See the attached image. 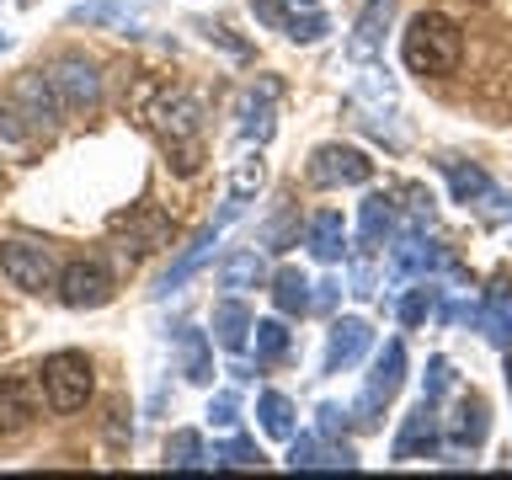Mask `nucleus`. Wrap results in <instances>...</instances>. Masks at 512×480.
Listing matches in <instances>:
<instances>
[{"label":"nucleus","instance_id":"11","mask_svg":"<svg viewBox=\"0 0 512 480\" xmlns=\"http://www.w3.org/2000/svg\"><path fill=\"white\" fill-rule=\"evenodd\" d=\"M390 16H395V0H368V6L358 11V22H352V38H347V59H352V64H374V59H379Z\"/></svg>","mask_w":512,"mask_h":480},{"label":"nucleus","instance_id":"12","mask_svg":"<svg viewBox=\"0 0 512 480\" xmlns=\"http://www.w3.org/2000/svg\"><path fill=\"white\" fill-rule=\"evenodd\" d=\"M374 347V326H368L363 315H347L331 326V342H326V374H342L363 358V352Z\"/></svg>","mask_w":512,"mask_h":480},{"label":"nucleus","instance_id":"27","mask_svg":"<svg viewBox=\"0 0 512 480\" xmlns=\"http://www.w3.org/2000/svg\"><path fill=\"white\" fill-rule=\"evenodd\" d=\"M166 464H171V470H203L208 448H203L198 432H171V438H166Z\"/></svg>","mask_w":512,"mask_h":480},{"label":"nucleus","instance_id":"20","mask_svg":"<svg viewBox=\"0 0 512 480\" xmlns=\"http://www.w3.org/2000/svg\"><path fill=\"white\" fill-rule=\"evenodd\" d=\"M486 432H491V416H486V400H475V395H464L459 406H454V422H448V438H454L459 448H480L486 443Z\"/></svg>","mask_w":512,"mask_h":480},{"label":"nucleus","instance_id":"22","mask_svg":"<svg viewBox=\"0 0 512 480\" xmlns=\"http://www.w3.org/2000/svg\"><path fill=\"white\" fill-rule=\"evenodd\" d=\"M400 230V203L390 192H374V198L363 203V246H379V240H390Z\"/></svg>","mask_w":512,"mask_h":480},{"label":"nucleus","instance_id":"41","mask_svg":"<svg viewBox=\"0 0 512 480\" xmlns=\"http://www.w3.org/2000/svg\"><path fill=\"white\" fill-rule=\"evenodd\" d=\"M320 288V294H310V304H315V310H331V304H336V294H342V283H315Z\"/></svg>","mask_w":512,"mask_h":480},{"label":"nucleus","instance_id":"5","mask_svg":"<svg viewBox=\"0 0 512 480\" xmlns=\"http://www.w3.org/2000/svg\"><path fill=\"white\" fill-rule=\"evenodd\" d=\"M368 176H374V160L363 150H352V144H320L310 155L315 187H368Z\"/></svg>","mask_w":512,"mask_h":480},{"label":"nucleus","instance_id":"4","mask_svg":"<svg viewBox=\"0 0 512 480\" xmlns=\"http://www.w3.org/2000/svg\"><path fill=\"white\" fill-rule=\"evenodd\" d=\"M400 384H406V347H400V342H384V352L374 358V374H368V390H363V400H358V422H363V427L379 422V411L400 395Z\"/></svg>","mask_w":512,"mask_h":480},{"label":"nucleus","instance_id":"42","mask_svg":"<svg viewBox=\"0 0 512 480\" xmlns=\"http://www.w3.org/2000/svg\"><path fill=\"white\" fill-rule=\"evenodd\" d=\"M288 6H304V11H315V0H288Z\"/></svg>","mask_w":512,"mask_h":480},{"label":"nucleus","instance_id":"19","mask_svg":"<svg viewBox=\"0 0 512 480\" xmlns=\"http://www.w3.org/2000/svg\"><path fill=\"white\" fill-rule=\"evenodd\" d=\"M251 310L240 299H224L219 310H214V342L224 347V352H246V342H251Z\"/></svg>","mask_w":512,"mask_h":480},{"label":"nucleus","instance_id":"31","mask_svg":"<svg viewBox=\"0 0 512 480\" xmlns=\"http://www.w3.org/2000/svg\"><path fill=\"white\" fill-rule=\"evenodd\" d=\"M32 139H38V134L27 128L22 112H16L11 102H0V150H27Z\"/></svg>","mask_w":512,"mask_h":480},{"label":"nucleus","instance_id":"23","mask_svg":"<svg viewBox=\"0 0 512 480\" xmlns=\"http://www.w3.org/2000/svg\"><path fill=\"white\" fill-rule=\"evenodd\" d=\"M176 347H182V374L192 384H214V352H208V336L182 326V336H176Z\"/></svg>","mask_w":512,"mask_h":480},{"label":"nucleus","instance_id":"35","mask_svg":"<svg viewBox=\"0 0 512 480\" xmlns=\"http://www.w3.org/2000/svg\"><path fill=\"white\" fill-rule=\"evenodd\" d=\"M432 294H438V288H411V294L400 299V320H406V326H422L427 310H432Z\"/></svg>","mask_w":512,"mask_h":480},{"label":"nucleus","instance_id":"38","mask_svg":"<svg viewBox=\"0 0 512 480\" xmlns=\"http://www.w3.org/2000/svg\"><path fill=\"white\" fill-rule=\"evenodd\" d=\"M198 32H203V38H208V43H224V48H230V54H235V59H246V43H235V38H230V27H214V22H198Z\"/></svg>","mask_w":512,"mask_h":480},{"label":"nucleus","instance_id":"34","mask_svg":"<svg viewBox=\"0 0 512 480\" xmlns=\"http://www.w3.org/2000/svg\"><path fill=\"white\" fill-rule=\"evenodd\" d=\"M454 390V363L448 358H432L427 363V384H422V400H432V406H438V400Z\"/></svg>","mask_w":512,"mask_h":480},{"label":"nucleus","instance_id":"43","mask_svg":"<svg viewBox=\"0 0 512 480\" xmlns=\"http://www.w3.org/2000/svg\"><path fill=\"white\" fill-rule=\"evenodd\" d=\"M6 48H11V38H6V32H0V54H6Z\"/></svg>","mask_w":512,"mask_h":480},{"label":"nucleus","instance_id":"36","mask_svg":"<svg viewBox=\"0 0 512 480\" xmlns=\"http://www.w3.org/2000/svg\"><path fill=\"white\" fill-rule=\"evenodd\" d=\"M208 422H214V427H235V422H240V400H235L230 390L214 395V400H208Z\"/></svg>","mask_w":512,"mask_h":480},{"label":"nucleus","instance_id":"40","mask_svg":"<svg viewBox=\"0 0 512 480\" xmlns=\"http://www.w3.org/2000/svg\"><path fill=\"white\" fill-rule=\"evenodd\" d=\"M251 11L262 16V22H278V27H283V16H288V11H283V0H251Z\"/></svg>","mask_w":512,"mask_h":480},{"label":"nucleus","instance_id":"8","mask_svg":"<svg viewBox=\"0 0 512 480\" xmlns=\"http://www.w3.org/2000/svg\"><path fill=\"white\" fill-rule=\"evenodd\" d=\"M0 267H6V278L16 288H27V294L54 288V256H48V246H32V240H6V246H0Z\"/></svg>","mask_w":512,"mask_h":480},{"label":"nucleus","instance_id":"9","mask_svg":"<svg viewBox=\"0 0 512 480\" xmlns=\"http://www.w3.org/2000/svg\"><path fill=\"white\" fill-rule=\"evenodd\" d=\"M235 214H240V198H230V203H224V214H219L214 224H208V230H198V240H192V246H187L182 256H176L171 267H166V278H160V288H155L160 299L176 294V288H182V283L192 278V272H198V267L208 262V256H214V246H219V230H224V224H230Z\"/></svg>","mask_w":512,"mask_h":480},{"label":"nucleus","instance_id":"44","mask_svg":"<svg viewBox=\"0 0 512 480\" xmlns=\"http://www.w3.org/2000/svg\"><path fill=\"white\" fill-rule=\"evenodd\" d=\"M507 384H512V368H507Z\"/></svg>","mask_w":512,"mask_h":480},{"label":"nucleus","instance_id":"18","mask_svg":"<svg viewBox=\"0 0 512 480\" xmlns=\"http://www.w3.org/2000/svg\"><path fill=\"white\" fill-rule=\"evenodd\" d=\"M310 256L315 262H342L347 256V224L336 208H320V214L310 219Z\"/></svg>","mask_w":512,"mask_h":480},{"label":"nucleus","instance_id":"2","mask_svg":"<svg viewBox=\"0 0 512 480\" xmlns=\"http://www.w3.org/2000/svg\"><path fill=\"white\" fill-rule=\"evenodd\" d=\"M38 379H43V395L54 411H80L91 400V384H96L91 363L80 358V352H54V358H43Z\"/></svg>","mask_w":512,"mask_h":480},{"label":"nucleus","instance_id":"17","mask_svg":"<svg viewBox=\"0 0 512 480\" xmlns=\"http://www.w3.org/2000/svg\"><path fill=\"white\" fill-rule=\"evenodd\" d=\"M219 283L230 288V294H246V288H262L267 283V256L256 251V246H240L224 256V267H219Z\"/></svg>","mask_w":512,"mask_h":480},{"label":"nucleus","instance_id":"6","mask_svg":"<svg viewBox=\"0 0 512 480\" xmlns=\"http://www.w3.org/2000/svg\"><path fill=\"white\" fill-rule=\"evenodd\" d=\"M48 80H54L64 112H96V102H102V75H96V64L80 59V54H64L54 70H48Z\"/></svg>","mask_w":512,"mask_h":480},{"label":"nucleus","instance_id":"14","mask_svg":"<svg viewBox=\"0 0 512 480\" xmlns=\"http://www.w3.org/2000/svg\"><path fill=\"white\" fill-rule=\"evenodd\" d=\"M432 448H438V406L422 400V406L406 416V427H400L395 459H416V454H432Z\"/></svg>","mask_w":512,"mask_h":480},{"label":"nucleus","instance_id":"10","mask_svg":"<svg viewBox=\"0 0 512 480\" xmlns=\"http://www.w3.org/2000/svg\"><path fill=\"white\" fill-rule=\"evenodd\" d=\"M59 299L70 304V310H96V304L112 299V278L107 267L96 262V256H86V262H70L59 272Z\"/></svg>","mask_w":512,"mask_h":480},{"label":"nucleus","instance_id":"26","mask_svg":"<svg viewBox=\"0 0 512 480\" xmlns=\"http://www.w3.org/2000/svg\"><path fill=\"white\" fill-rule=\"evenodd\" d=\"M27 422H32V406H27L22 384H16V379H0V438L22 432Z\"/></svg>","mask_w":512,"mask_h":480},{"label":"nucleus","instance_id":"28","mask_svg":"<svg viewBox=\"0 0 512 480\" xmlns=\"http://www.w3.org/2000/svg\"><path fill=\"white\" fill-rule=\"evenodd\" d=\"M256 363H278L288 352V326L283 320H256Z\"/></svg>","mask_w":512,"mask_h":480},{"label":"nucleus","instance_id":"3","mask_svg":"<svg viewBox=\"0 0 512 480\" xmlns=\"http://www.w3.org/2000/svg\"><path fill=\"white\" fill-rule=\"evenodd\" d=\"M155 128H160V139L171 144V155H176V166L182 171H198V102L192 96H166V102L155 107Z\"/></svg>","mask_w":512,"mask_h":480},{"label":"nucleus","instance_id":"39","mask_svg":"<svg viewBox=\"0 0 512 480\" xmlns=\"http://www.w3.org/2000/svg\"><path fill=\"white\" fill-rule=\"evenodd\" d=\"M320 432H326V438H336V432H347V411L326 400V406H320Z\"/></svg>","mask_w":512,"mask_h":480},{"label":"nucleus","instance_id":"30","mask_svg":"<svg viewBox=\"0 0 512 480\" xmlns=\"http://www.w3.org/2000/svg\"><path fill=\"white\" fill-rule=\"evenodd\" d=\"M208 464H230V470H256V464H262V448L246 443V438H230V443H219L214 454H208Z\"/></svg>","mask_w":512,"mask_h":480},{"label":"nucleus","instance_id":"21","mask_svg":"<svg viewBox=\"0 0 512 480\" xmlns=\"http://www.w3.org/2000/svg\"><path fill=\"white\" fill-rule=\"evenodd\" d=\"M443 176H448V187H454V203H486L491 198V176L480 171V166H464V160H443Z\"/></svg>","mask_w":512,"mask_h":480},{"label":"nucleus","instance_id":"37","mask_svg":"<svg viewBox=\"0 0 512 480\" xmlns=\"http://www.w3.org/2000/svg\"><path fill=\"white\" fill-rule=\"evenodd\" d=\"M352 294H358V299H368V294H374V256H358V262H352Z\"/></svg>","mask_w":512,"mask_h":480},{"label":"nucleus","instance_id":"13","mask_svg":"<svg viewBox=\"0 0 512 480\" xmlns=\"http://www.w3.org/2000/svg\"><path fill=\"white\" fill-rule=\"evenodd\" d=\"M288 464L294 470H358V454L347 443L331 448L320 438H288Z\"/></svg>","mask_w":512,"mask_h":480},{"label":"nucleus","instance_id":"29","mask_svg":"<svg viewBox=\"0 0 512 480\" xmlns=\"http://www.w3.org/2000/svg\"><path fill=\"white\" fill-rule=\"evenodd\" d=\"M262 182H267V166H262V155H240V160H235V171H230V198H240V203H246L251 192L262 187Z\"/></svg>","mask_w":512,"mask_h":480},{"label":"nucleus","instance_id":"15","mask_svg":"<svg viewBox=\"0 0 512 480\" xmlns=\"http://www.w3.org/2000/svg\"><path fill=\"white\" fill-rule=\"evenodd\" d=\"M70 22L75 27H112V32H134L144 16L139 6H128V0H86V6H70Z\"/></svg>","mask_w":512,"mask_h":480},{"label":"nucleus","instance_id":"25","mask_svg":"<svg viewBox=\"0 0 512 480\" xmlns=\"http://www.w3.org/2000/svg\"><path fill=\"white\" fill-rule=\"evenodd\" d=\"M256 416H262V432H267V438H278V443L294 438V406H288V395L267 390L262 400H256Z\"/></svg>","mask_w":512,"mask_h":480},{"label":"nucleus","instance_id":"33","mask_svg":"<svg viewBox=\"0 0 512 480\" xmlns=\"http://www.w3.org/2000/svg\"><path fill=\"white\" fill-rule=\"evenodd\" d=\"M283 32H288L294 43H320V38L331 32V22H326L320 11H304V16H283Z\"/></svg>","mask_w":512,"mask_h":480},{"label":"nucleus","instance_id":"32","mask_svg":"<svg viewBox=\"0 0 512 480\" xmlns=\"http://www.w3.org/2000/svg\"><path fill=\"white\" fill-rule=\"evenodd\" d=\"M240 128H246V139H256V144L272 139V86H262V102H256V96L246 102V123Z\"/></svg>","mask_w":512,"mask_h":480},{"label":"nucleus","instance_id":"45","mask_svg":"<svg viewBox=\"0 0 512 480\" xmlns=\"http://www.w3.org/2000/svg\"><path fill=\"white\" fill-rule=\"evenodd\" d=\"M22 6H32V0H22Z\"/></svg>","mask_w":512,"mask_h":480},{"label":"nucleus","instance_id":"1","mask_svg":"<svg viewBox=\"0 0 512 480\" xmlns=\"http://www.w3.org/2000/svg\"><path fill=\"white\" fill-rule=\"evenodd\" d=\"M400 54H406V70H411V75L443 80V75H454V70H459V59H464V32H459L454 16L422 11V16H411Z\"/></svg>","mask_w":512,"mask_h":480},{"label":"nucleus","instance_id":"7","mask_svg":"<svg viewBox=\"0 0 512 480\" xmlns=\"http://www.w3.org/2000/svg\"><path fill=\"white\" fill-rule=\"evenodd\" d=\"M6 102H11V107L27 118V128H32V134H54V123H59V112H64L59 91H54V80H48V75H38V70L16 80Z\"/></svg>","mask_w":512,"mask_h":480},{"label":"nucleus","instance_id":"16","mask_svg":"<svg viewBox=\"0 0 512 480\" xmlns=\"http://www.w3.org/2000/svg\"><path fill=\"white\" fill-rule=\"evenodd\" d=\"M475 326L486 331V342H491V347L512 352V288H491L486 304L475 310Z\"/></svg>","mask_w":512,"mask_h":480},{"label":"nucleus","instance_id":"24","mask_svg":"<svg viewBox=\"0 0 512 480\" xmlns=\"http://www.w3.org/2000/svg\"><path fill=\"white\" fill-rule=\"evenodd\" d=\"M310 278H304V272L299 267H278V272H272V299H278V310L283 315H304V310H310Z\"/></svg>","mask_w":512,"mask_h":480}]
</instances>
